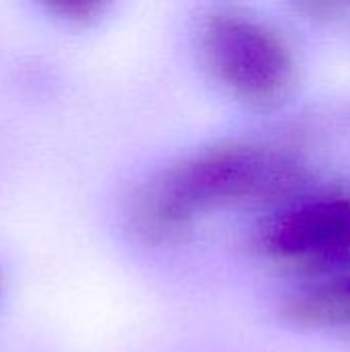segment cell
<instances>
[{
	"instance_id": "obj_4",
	"label": "cell",
	"mask_w": 350,
	"mask_h": 352,
	"mask_svg": "<svg viewBox=\"0 0 350 352\" xmlns=\"http://www.w3.org/2000/svg\"><path fill=\"white\" fill-rule=\"evenodd\" d=\"M283 316L303 328L350 330V274L289 297Z\"/></svg>"
},
{
	"instance_id": "obj_2",
	"label": "cell",
	"mask_w": 350,
	"mask_h": 352,
	"mask_svg": "<svg viewBox=\"0 0 350 352\" xmlns=\"http://www.w3.org/2000/svg\"><path fill=\"white\" fill-rule=\"evenodd\" d=\"M200 54L231 95L258 107L285 99L297 76L295 54L283 33L233 8L215 10L202 21Z\"/></svg>"
},
{
	"instance_id": "obj_1",
	"label": "cell",
	"mask_w": 350,
	"mask_h": 352,
	"mask_svg": "<svg viewBox=\"0 0 350 352\" xmlns=\"http://www.w3.org/2000/svg\"><path fill=\"white\" fill-rule=\"evenodd\" d=\"M299 167L283 153L250 142L204 148L146 182L132 219L149 239H171L206 210L276 198L297 186Z\"/></svg>"
},
{
	"instance_id": "obj_3",
	"label": "cell",
	"mask_w": 350,
	"mask_h": 352,
	"mask_svg": "<svg viewBox=\"0 0 350 352\" xmlns=\"http://www.w3.org/2000/svg\"><path fill=\"white\" fill-rule=\"evenodd\" d=\"M266 252L285 264L324 268L350 258V196L332 194L295 204L272 221Z\"/></svg>"
},
{
	"instance_id": "obj_5",
	"label": "cell",
	"mask_w": 350,
	"mask_h": 352,
	"mask_svg": "<svg viewBox=\"0 0 350 352\" xmlns=\"http://www.w3.org/2000/svg\"><path fill=\"white\" fill-rule=\"evenodd\" d=\"M0 287H2V278H0Z\"/></svg>"
}]
</instances>
